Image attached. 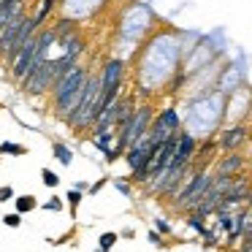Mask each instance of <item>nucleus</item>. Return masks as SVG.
<instances>
[{"label":"nucleus","mask_w":252,"mask_h":252,"mask_svg":"<svg viewBox=\"0 0 252 252\" xmlns=\"http://www.w3.org/2000/svg\"><path fill=\"white\" fill-rule=\"evenodd\" d=\"M241 252H252V230L241 236Z\"/></svg>","instance_id":"obj_26"},{"label":"nucleus","mask_w":252,"mask_h":252,"mask_svg":"<svg viewBox=\"0 0 252 252\" xmlns=\"http://www.w3.org/2000/svg\"><path fill=\"white\" fill-rule=\"evenodd\" d=\"M30 17V11H28V3H22V6L14 11V17L8 19V25L3 28V33H0V60L6 57V52H8V46H11V41L17 38V33H19V28L25 25V19Z\"/></svg>","instance_id":"obj_9"},{"label":"nucleus","mask_w":252,"mask_h":252,"mask_svg":"<svg viewBox=\"0 0 252 252\" xmlns=\"http://www.w3.org/2000/svg\"><path fill=\"white\" fill-rule=\"evenodd\" d=\"M147 239H149V244H155V247H165V236L163 233H158V230H147Z\"/></svg>","instance_id":"obj_21"},{"label":"nucleus","mask_w":252,"mask_h":252,"mask_svg":"<svg viewBox=\"0 0 252 252\" xmlns=\"http://www.w3.org/2000/svg\"><path fill=\"white\" fill-rule=\"evenodd\" d=\"M125 73H127V63L122 57H109L100 65L98 79H100V90H111V87H122L125 84Z\"/></svg>","instance_id":"obj_7"},{"label":"nucleus","mask_w":252,"mask_h":252,"mask_svg":"<svg viewBox=\"0 0 252 252\" xmlns=\"http://www.w3.org/2000/svg\"><path fill=\"white\" fill-rule=\"evenodd\" d=\"M100 252H114V250H100Z\"/></svg>","instance_id":"obj_30"},{"label":"nucleus","mask_w":252,"mask_h":252,"mask_svg":"<svg viewBox=\"0 0 252 252\" xmlns=\"http://www.w3.org/2000/svg\"><path fill=\"white\" fill-rule=\"evenodd\" d=\"M65 201H68V209H71V217H76L79 214V206H82V201H84V192H79V190H68L65 192Z\"/></svg>","instance_id":"obj_16"},{"label":"nucleus","mask_w":252,"mask_h":252,"mask_svg":"<svg viewBox=\"0 0 252 252\" xmlns=\"http://www.w3.org/2000/svg\"><path fill=\"white\" fill-rule=\"evenodd\" d=\"M41 209H44V212H63V209H65V201H63L60 195H52L41 203Z\"/></svg>","instance_id":"obj_19"},{"label":"nucleus","mask_w":252,"mask_h":252,"mask_svg":"<svg viewBox=\"0 0 252 252\" xmlns=\"http://www.w3.org/2000/svg\"><path fill=\"white\" fill-rule=\"evenodd\" d=\"M120 236H125V239H133V236H136V233H133V230L130 228H125V230H122V233Z\"/></svg>","instance_id":"obj_29"},{"label":"nucleus","mask_w":252,"mask_h":252,"mask_svg":"<svg viewBox=\"0 0 252 252\" xmlns=\"http://www.w3.org/2000/svg\"><path fill=\"white\" fill-rule=\"evenodd\" d=\"M114 187H117V192H120V195H127V198L133 195V187H130V182H122V179H117V182H114Z\"/></svg>","instance_id":"obj_25"},{"label":"nucleus","mask_w":252,"mask_h":252,"mask_svg":"<svg viewBox=\"0 0 252 252\" xmlns=\"http://www.w3.org/2000/svg\"><path fill=\"white\" fill-rule=\"evenodd\" d=\"M14 209L25 217V214H30V212L38 209V198H35V195H17V198H14Z\"/></svg>","instance_id":"obj_14"},{"label":"nucleus","mask_w":252,"mask_h":252,"mask_svg":"<svg viewBox=\"0 0 252 252\" xmlns=\"http://www.w3.org/2000/svg\"><path fill=\"white\" fill-rule=\"evenodd\" d=\"M52 84H55V73H52V65H49V55L46 52H38L35 46V60H33V68L28 71V76L19 82L22 93L28 98H41V95H49Z\"/></svg>","instance_id":"obj_4"},{"label":"nucleus","mask_w":252,"mask_h":252,"mask_svg":"<svg viewBox=\"0 0 252 252\" xmlns=\"http://www.w3.org/2000/svg\"><path fill=\"white\" fill-rule=\"evenodd\" d=\"M41 182H44L46 187H52V190H55V187H60V176H57L52 168H41Z\"/></svg>","instance_id":"obj_20"},{"label":"nucleus","mask_w":252,"mask_h":252,"mask_svg":"<svg viewBox=\"0 0 252 252\" xmlns=\"http://www.w3.org/2000/svg\"><path fill=\"white\" fill-rule=\"evenodd\" d=\"M55 11H57V0H38V6H35V11L30 14V17H33V22L38 25V28H44Z\"/></svg>","instance_id":"obj_12"},{"label":"nucleus","mask_w":252,"mask_h":252,"mask_svg":"<svg viewBox=\"0 0 252 252\" xmlns=\"http://www.w3.org/2000/svg\"><path fill=\"white\" fill-rule=\"evenodd\" d=\"M244 163L247 160L241 152H225V158L212 163V165H214V174H220V176H236L244 171Z\"/></svg>","instance_id":"obj_10"},{"label":"nucleus","mask_w":252,"mask_h":252,"mask_svg":"<svg viewBox=\"0 0 252 252\" xmlns=\"http://www.w3.org/2000/svg\"><path fill=\"white\" fill-rule=\"evenodd\" d=\"M117 241H120V233L106 230V233H100V239H98V250H114Z\"/></svg>","instance_id":"obj_18"},{"label":"nucleus","mask_w":252,"mask_h":252,"mask_svg":"<svg viewBox=\"0 0 252 252\" xmlns=\"http://www.w3.org/2000/svg\"><path fill=\"white\" fill-rule=\"evenodd\" d=\"M0 155L22 158V155H28V147H25V144H14V141H3V144H0Z\"/></svg>","instance_id":"obj_17"},{"label":"nucleus","mask_w":252,"mask_h":252,"mask_svg":"<svg viewBox=\"0 0 252 252\" xmlns=\"http://www.w3.org/2000/svg\"><path fill=\"white\" fill-rule=\"evenodd\" d=\"M71 187H73V190H79V192H84V195H87V190H90V182H87V179H76Z\"/></svg>","instance_id":"obj_27"},{"label":"nucleus","mask_w":252,"mask_h":252,"mask_svg":"<svg viewBox=\"0 0 252 252\" xmlns=\"http://www.w3.org/2000/svg\"><path fill=\"white\" fill-rule=\"evenodd\" d=\"M98 95H100V79H98V71L90 68V76H87V82H84L82 93H79V100L73 103V109L63 117V122H65L73 133H82V125H84V120H87V114L93 111Z\"/></svg>","instance_id":"obj_3"},{"label":"nucleus","mask_w":252,"mask_h":252,"mask_svg":"<svg viewBox=\"0 0 252 252\" xmlns=\"http://www.w3.org/2000/svg\"><path fill=\"white\" fill-rule=\"evenodd\" d=\"M214 138H217V149L222 152H241V147L250 141V127L244 122H230L214 133Z\"/></svg>","instance_id":"obj_6"},{"label":"nucleus","mask_w":252,"mask_h":252,"mask_svg":"<svg viewBox=\"0 0 252 252\" xmlns=\"http://www.w3.org/2000/svg\"><path fill=\"white\" fill-rule=\"evenodd\" d=\"M14 198H17V192H14L11 185H3V187H0V203H8V201H14Z\"/></svg>","instance_id":"obj_22"},{"label":"nucleus","mask_w":252,"mask_h":252,"mask_svg":"<svg viewBox=\"0 0 252 252\" xmlns=\"http://www.w3.org/2000/svg\"><path fill=\"white\" fill-rule=\"evenodd\" d=\"M185 222H187V228L195 230L198 236H203V233L209 230V228H206V217H201L198 212H187V220H185Z\"/></svg>","instance_id":"obj_15"},{"label":"nucleus","mask_w":252,"mask_h":252,"mask_svg":"<svg viewBox=\"0 0 252 252\" xmlns=\"http://www.w3.org/2000/svg\"><path fill=\"white\" fill-rule=\"evenodd\" d=\"M182 130V114L176 106H165V109L155 111V120L152 125H149V141L152 144H163L168 136H174V133Z\"/></svg>","instance_id":"obj_5"},{"label":"nucleus","mask_w":252,"mask_h":252,"mask_svg":"<svg viewBox=\"0 0 252 252\" xmlns=\"http://www.w3.org/2000/svg\"><path fill=\"white\" fill-rule=\"evenodd\" d=\"M87 76H90V68L82 65V63H76V65H71L60 79H55V84H52V90H49V103H52V114H55L57 120H63V117L73 109V103L79 100V93H82Z\"/></svg>","instance_id":"obj_1"},{"label":"nucleus","mask_w":252,"mask_h":252,"mask_svg":"<svg viewBox=\"0 0 252 252\" xmlns=\"http://www.w3.org/2000/svg\"><path fill=\"white\" fill-rule=\"evenodd\" d=\"M33 60H35V35H33V38H30L25 46H22V49H19L17 60H14L11 65H8V76H11L14 82L19 84L25 76H28L30 68H33Z\"/></svg>","instance_id":"obj_8"},{"label":"nucleus","mask_w":252,"mask_h":252,"mask_svg":"<svg viewBox=\"0 0 252 252\" xmlns=\"http://www.w3.org/2000/svg\"><path fill=\"white\" fill-rule=\"evenodd\" d=\"M60 3H63V0H57V6H60Z\"/></svg>","instance_id":"obj_31"},{"label":"nucleus","mask_w":252,"mask_h":252,"mask_svg":"<svg viewBox=\"0 0 252 252\" xmlns=\"http://www.w3.org/2000/svg\"><path fill=\"white\" fill-rule=\"evenodd\" d=\"M212 179H214V171L212 168H192L190 176L185 179V185H182V190L171 198L174 212H192L195 203L203 198V192L209 190Z\"/></svg>","instance_id":"obj_2"},{"label":"nucleus","mask_w":252,"mask_h":252,"mask_svg":"<svg viewBox=\"0 0 252 252\" xmlns=\"http://www.w3.org/2000/svg\"><path fill=\"white\" fill-rule=\"evenodd\" d=\"M52 25L57 28V46H63L68 38H73V35L82 30V28H79V19L68 17V14H65V17H60V19H55Z\"/></svg>","instance_id":"obj_11"},{"label":"nucleus","mask_w":252,"mask_h":252,"mask_svg":"<svg viewBox=\"0 0 252 252\" xmlns=\"http://www.w3.org/2000/svg\"><path fill=\"white\" fill-rule=\"evenodd\" d=\"M155 230H158V233H163V236L174 233V228L168 225V220H155Z\"/></svg>","instance_id":"obj_24"},{"label":"nucleus","mask_w":252,"mask_h":252,"mask_svg":"<svg viewBox=\"0 0 252 252\" xmlns=\"http://www.w3.org/2000/svg\"><path fill=\"white\" fill-rule=\"evenodd\" d=\"M103 185H106V179H98V182H95V185H90V195H95V192H100V190H103Z\"/></svg>","instance_id":"obj_28"},{"label":"nucleus","mask_w":252,"mask_h":252,"mask_svg":"<svg viewBox=\"0 0 252 252\" xmlns=\"http://www.w3.org/2000/svg\"><path fill=\"white\" fill-rule=\"evenodd\" d=\"M3 222H6L8 228H22V214H19V212L6 214V217H3Z\"/></svg>","instance_id":"obj_23"},{"label":"nucleus","mask_w":252,"mask_h":252,"mask_svg":"<svg viewBox=\"0 0 252 252\" xmlns=\"http://www.w3.org/2000/svg\"><path fill=\"white\" fill-rule=\"evenodd\" d=\"M52 155H55V160L63 165V168H68V165L73 163L71 147H68V144H63V141H52Z\"/></svg>","instance_id":"obj_13"}]
</instances>
